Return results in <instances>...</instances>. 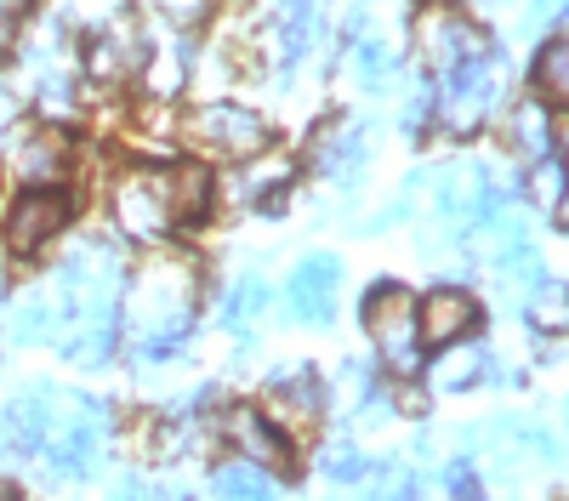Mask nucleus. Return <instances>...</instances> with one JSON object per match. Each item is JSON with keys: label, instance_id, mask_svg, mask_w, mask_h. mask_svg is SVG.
<instances>
[{"label": "nucleus", "instance_id": "35", "mask_svg": "<svg viewBox=\"0 0 569 501\" xmlns=\"http://www.w3.org/2000/svg\"><path fill=\"white\" fill-rule=\"evenodd\" d=\"M563 410H569V399H563Z\"/></svg>", "mask_w": 569, "mask_h": 501}, {"label": "nucleus", "instance_id": "16", "mask_svg": "<svg viewBox=\"0 0 569 501\" xmlns=\"http://www.w3.org/2000/svg\"><path fill=\"white\" fill-rule=\"evenodd\" d=\"M530 86L547 109H569V34H552L536 63H530Z\"/></svg>", "mask_w": 569, "mask_h": 501}, {"label": "nucleus", "instance_id": "29", "mask_svg": "<svg viewBox=\"0 0 569 501\" xmlns=\"http://www.w3.org/2000/svg\"><path fill=\"white\" fill-rule=\"evenodd\" d=\"M530 189H536V200H558V194H563V171H558V160H552V154H547V160H536Z\"/></svg>", "mask_w": 569, "mask_h": 501}, {"label": "nucleus", "instance_id": "18", "mask_svg": "<svg viewBox=\"0 0 569 501\" xmlns=\"http://www.w3.org/2000/svg\"><path fill=\"white\" fill-rule=\"evenodd\" d=\"M171 211H177V222H200L211 211V171L206 166H177L171 171Z\"/></svg>", "mask_w": 569, "mask_h": 501}, {"label": "nucleus", "instance_id": "6", "mask_svg": "<svg viewBox=\"0 0 569 501\" xmlns=\"http://www.w3.org/2000/svg\"><path fill=\"white\" fill-rule=\"evenodd\" d=\"M416 46H421V58L433 63L439 74H450V69H461V63H472V58L490 52L485 29L472 23V18H461L456 7H427V12L416 18Z\"/></svg>", "mask_w": 569, "mask_h": 501}, {"label": "nucleus", "instance_id": "13", "mask_svg": "<svg viewBox=\"0 0 569 501\" xmlns=\"http://www.w3.org/2000/svg\"><path fill=\"white\" fill-rule=\"evenodd\" d=\"M12 166H18V177L29 182V189H52V182L69 171V137H58V131L23 137L18 154H12Z\"/></svg>", "mask_w": 569, "mask_h": 501}, {"label": "nucleus", "instance_id": "14", "mask_svg": "<svg viewBox=\"0 0 569 501\" xmlns=\"http://www.w3.org/2000/svg\"><path fill=\"white\" fill-rule=\"evenodd\" d=\"M507 143L525 154L530 166L547 160L552 143H558V137H552V109H547L541 98H518V103L507 109Z\"/></svg>", "mask_w": 569, "mask_h": 501}, {"label": "nucleus", "instance_id": "12", "mask_svg": "<svg viewBox=\"0 0 569 501\" xmlns=\"http://www.w3.org/2000/svg\"><path fill=\"white\" fill-rule=\"evenodd\" d=\"M137 63H142V40H137L126 23L98 29V34H91V46H86V69H91V80H126Z\"/></svg>", "mask_w": 569, "mask_h": 501}, {"label": "nucleus", "instance_id": "8", "mask_svg": "<svg viewBox=\"0 0 569 501\" xmlns=\"http://www.w3.org/2000/svg\"><path fill=\"white\" fill-rule=\"evenodd\" d=\"M291 313L302 319V325H325L330 313H337V297H342V262L337 257H302L297 273H291Z\"/></svg>", "mask_w": 569, "mask_h": 501}, {"label": "nucleus", "instance_id": "19", "mask_svg": "<svg viewBox=\"0 0 569 501\" xmlns=\"http://www.w3.org/2000/svg\"><path fill=\"white\" fill-rule=\"evenodd\" d=\"M217 495H222V501H279L273 479H268L257 462H228V468L217 473Z\"/></svg>", "mask_w": 569, "mask_h": 501}, {"label": "nucleus", "instance_id": "11", "mask_svg": "<svg viewBox=\"0 0 569 501\" xmlns=\"http://www.w3.org/2000/svg\"><path fill=\"white\" fill-rule=\"evenodd\" d=\"M228 439L246 450V462H268V468H291V439H284L262 410H233L228 417Z\"/></svg>", "mask_w": 569, "mask_h": 501}, {"label": "nucleus", "instance_id": "28", "mask_svg": "<svg viewBox=\"0 0 569 501\" xmlns=\"http://www.w3.org/2000/svg\"><path fill=\"white\" fill-rule=\"evenodd\" d=\"M284 177H291V166H284V160H268V166L246 171V177H240V200H262L268 189H279Z\"/></svg>", "mask_w": 569, "mask_h": 501}, {"label": "nucleus", "instance_id": "15", "mask_svg": "<svg viewBox=\"0 0 569 501\" xmlns=\"http://www.w3.org/2000/svg\"><path fill=\"white\" fill-rule=\"evenodd\" d=\"M52 404H58V393L46 388V382L23 388V393L12 399V410H7V433H12L23 450H40V444H46V428H52Z\"/></svg>", "mask_w": 569, "mask_h": 501}, {"label": "nucleus", "instance_id": "5", "mask_svg": "<svg viewBox=\"0 0 569 501\" xmlns=\"http://www.w3.org/2000/svg\"><path fill=\"white\" fill-rule=\"evenodd\" d=\"M114 222L131 240H160L177 228L171 211V171H126L114 182Z\"/></svg>", "mask_w": 569, "mask_h": 501}, {"label": "nucleus", "instance_id": "33", "mask_svg": "<svg viewBox=\"0 0 569 501\" xmlns=\"http://www.w3.org/2000/svg\"><path fill=\"white\" fill-rule=\"evenodd\" d=\"M405 501H439V495H427V490H410V495H405Z\"/></svg>", "mask_w": 569, "mask_h": 501}, {"label": "nucleus", "instance_id": "2", "mask_svg": "<svg viewBox=\"0 0 569 501\" xmlns=\"http://www.w3.org/2000/svg\"><path fill=\"white\" fill-rule=\"evenodd\" d=\"M439 80H445V91H439V120H445L456 137H467V131H479V126L501 109L507 63H501V52H485V58H472V63L439 74Z\"/></svg>", "mask_w": 569, "mask_h": 501}, {"label": "nucleus", "instance_id": "22", "mask_svg": "<svg viewBox=\"0 0 569 501\" xmlns=\"http://www.w3.org/2000/svg\"><path fill=\"white\" fill-rule=\"evenodd\" d=\"M359 160H365V131H359V126L330 131V137H325V149H319V171H330V177H353V171H359Z\"/></svg>", "mask_w": 569, "mask_h": 501}, {"label": "nucleus", "instance_id": "32", "mask_svg": "<svg viewBox=\"0 0 569 501\" xmlns=\"http://www.w3.org/2000/svg\"><path fill=\"white\" fill-rule=\"evenodd\" d=\"M552 206H558V222H563V228H569V182H563V194H558V200H552Z\"/></svg>", "mask_w": 569, "mask_h": 501}, {"label": "nucleus", "instance_id": "9", "mask_svg": "<svg viewBox=\"0 0 569 501\" xmlns=\"http://www.w3.org/2000/svg\"><path fill=\"white\" fill-rule=\"evenodd\" d=\"M69 211H74V200H69L63 189H29V194L18 200V211L7 217V240H12V251H40L52 234H63Z\"/></svg>", "mask_w": 569, "mask_h": 501}, {"label": "nucleus", "instance_id": "30", "mask_svg": "<svg viewBox=\"0 0 569 501\" xmlns=\"http://www.w3.org/2000/svg\"><path fill=\"white\" fill-rule=\"evenodd\" d=\"M445 490L456 501H479V473H472V462H450L445 468Z\"/></svg>", "mask_w": 569, "mask_h": 501}, {"label": "nucleus", "instance_id": "24", "mask_svg": "<svg viewBox=\"0 0 569 501\" xmlns=\"http://www.w3.org/2000/svg\"><path fill=\"white\" fill-rule=\"evenodd\" d=\"M182 80H188V46H166V52L149 58V86L160 91V98H171Z\"/></svg>", "mask_w": 569, "mask_h": 501}, {"label": "nucleus", "instance_id": "20", "mask_svg": "<svg viewBox=\"0 0 569 501\" xmlns=\"http://www.w3.org/2000/svg\"><path fill=\"white\" fill-rule=\"evenodd\" d=\"M530 325L536 331H569V285L563 280H541L530 285Z\"/></svg>", "mask_w": 569, "mask_h": 501}, {"label": "nucleus", "instance_id": "10", "mask_svg": "<svg viewBox=\"0 0 569 501\" xmlns=\"http://www.w3.org/2000/svg\"><path fill=\"white\" fill-rule=\"evenodd\" d=\"M472 325H479V302H472L467 291H456V285H439L421 302V342L450 348V342L472 337Z\"/></svg>", "mask_w": 569, "mask_h": 501}, {"label": "nucleus", "instance_id": "36", "mask_svg": "<svg viewBox=\"0 0 569 501\" xmlns=\"http://www.w3.org/2000/svg\"><path fill=\"white\" fill-rule=\"evenodd\" d=\"M0 285H7V280H0Z\"/></svg>", "mask_w": 569, "mask_h": 501}, {"label": "nucleus", "instance_id": "26", "mask_svg": "<svg viewBox=\"0 0 569 501\" xmlns=\"http://www.w3.org/2000/svg\"><path fill=\"white\" fill-rule=\"evenodd\" d=\"M319 468H325V479H337V484H353V479L370 473V468H365V455H359L353 444H330Z\"/></svg>", "mask_w": 569, "mask_h": 501}, {"label": "nucleus", "instance_id": "17", "mask_svg": "<svg viewBox=\"0 0 569 501\" xmlns=\"http://www.w3.org/2000/svg\"><path fill=\"white\" fill-rule=\"evenodd\" d=\"M485 371H496V359H490V348H479V342H450V353L439 359V371H433V388H445V393H456V388H472Z\"/></svg>", "mask_w": 569, "mask_h": 501}, {"label": "nucleus", "instance_id": "34", "mask_svg": "<svg viewBox=\"0 0 569 501\" xmlns=\"http://www.w3.org/2000/svg\"><path fill=\"white\" fill-rule=\"evenodd\" d=\"M0 444H7V428H0Z\"/></svg>", "mask_w": 569, "mask_h": 501}, {"label": "nucleus", "instance_id": "3", "mask_svg": "<svg viewBox=\"0 0 569 501\" xmlns=\"http://www.w3.org/2000/svg\"><path fill=\"white\" fill-rule=\"evenodd\" d=\"M365 325L382 348L393 377H416L421 371V308L410 302L405 285H376L365 297Z\"/></svg>", "mask_w": 569, "mask_h": 501}, {"label": "nucleus", "instance_id": "1", "mask_svg": "<svg viewBox=\"0 0 569 501\" xmlns=\"http://www.w3.org/2000/svg\"><path fill=\"white\" fill-rule=\"evenodd\" d=\"M58 291L74 325H114V297H120V251L109 240H86L69 251Z\"/></svg>", "mask_w": 569, "mask_h": 501}, {"label": "nucleus", "instance_id": "25", "mask_svg": "<svg viewBox=\"0 0 569 501\" xmlns=\"http://www.w3.org/2000/svg\"><path fill=\"white\" fill-rule=\"evenodd\" d=\"M262 308H268V285L262 280H240V285H233V297H228V325L246 331Z\"/></svg>", "mask_w": 569, "mask_h": 501}, {"label": "nucleus", "instance_id": "4", "mask_svg": "<svg viewBox=\"0 0 569 501\" xmlns=\"http://www.w3.org/2000/svg\"><path fill=\"white\" fill-rule=\"evenodd\" d=\"M188 137H194L206 154H222V160H257V154L268 149V120L251 114L246 103L217 98V103H206V109L188 114Z\"/></svg>", "mask_w": 569, "mask_h": 501}, {"label": "nucleus", "instance_id": "31", "mask_svg": "<svg viewBox=\"0 0 569 501\" xmlns=\"http://www.w3.org/2000/svg\"><path fill=\"white\" fill-rule=\"evenodd\" d=\"M109 501H149V490H142L137 479H120V484L109 490Z\"/></svg>", "mask_w": 569, "mask_h": 501}, {"label": "nucleus", "instance_id": "23", "mask_svg": "<svg viewBox=\"0 0 569 501\" xmlns=\"http://www.w3.org/2000/svg\"><path fill=\"white\" fill-rule=\"evenodd\" d=\"M46 337H52V302H46V297H23L18 302V313H12V342H46Z\"/></svg>", "mask_w": 569, "mask_h": 501}, {"label": "nucleus", "instance_id": "7", "mask_svg": "<svg viewBox=\"0 0 569 501\" xmlns=\"http://www.w3.org/2000/svg\"><path fill=\"white\" fill-rule=\"evenodd\" d=\"M109 422H103V404L98 399H69L52 428H46V450H52V462L63 473H91V462H98V444H103Z\"/></svg>", "mask_w": 569, "mask_h": 501}, {"label": "nucleus", "instance_id": "21", "mask_svg": "<svg viewBox=\"0 0 569 501\" xmlns=\"http://www.w3.org/2000/svg\"><path fill=\"white\" fill-rule=\"evenodd\" d=\"M319 382L308 377V371H284V377H273V410L279 417H319Z\"/></svg>", "mask_w": 569, "mask_h": 501}, {"label": "nucleus", "instance_id": "27", "mask_svg": "<svg viewBox=\"0 0 569 501\" xmlns=\"http://www.w3.org/2000/svg\"><path fill=\"white\" fill-rule=\"evenodd\" d=\"M353 69H359V80H365V86H376V80H388V74H393V52H388L382 40H359Z\"/></svg>", "mask_w": 569, "mask_h": 501}]
</instances>
